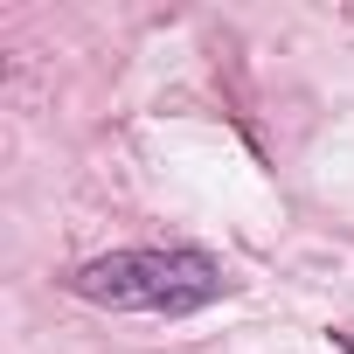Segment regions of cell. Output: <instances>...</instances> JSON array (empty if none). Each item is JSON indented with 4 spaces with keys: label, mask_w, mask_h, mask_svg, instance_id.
Returning <instances> with one entry per match:
<instances>
[{
    "label": "cell",
    "mask_w": 354,
    "mask_h": 354,
    "mask_svg": "<svg viewBox=\"0 0 354 354\" xmlns=\"http://www.w3.org/2000/svg\"><path fill=\"white\" fill-rule=\"evenodd\" d=\"M70 285H77V299L111 306V313L181 319V313L216 306L230 292V271L209 250H111V257H91Z\"/></svg>",
    "instance_id": "1"
},
{
    "label": "cell",
    "mask_w": 354,
    "mask_h": 354,
    "mask_svg": "<svg viewBox=\"0 0 354 354\" xmlns=\"http://www.w3.org/2000/svg\"><path fill=\"white\" fill-rule=\"evenodd\" d=\"M333 340H340V347H347V354H354V326H340V333H333Z\"/></svg>",
    "instance_id": "2"
}]
</instances>
